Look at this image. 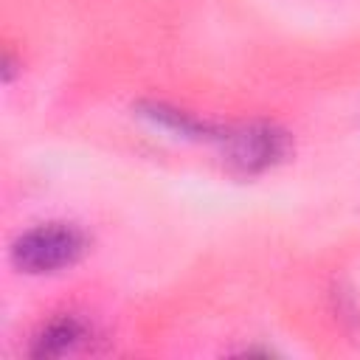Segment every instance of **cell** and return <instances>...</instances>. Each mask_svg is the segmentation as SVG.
<instances>
[{
	"mask_svg": "<svg viewBox=\"0 0 360 360\" xmlns=\"http://www.w3.org/2000/svg\"><path fill=\"white\" fill-rule=\"evenodd\" d=\"M219 143H222L225 163L233 172L248 174V177L278 166L281 160H287V155L292 149L287 129H281L278 124H270V121H250V124L225 129Z\"/></svg>",
	"mask_w": 360,
	"mask_h": 360,
	"instance_id": "obj_2",
	"label": "cell"
},
{
	"mask_svg": "<svg viewBox=\"0 0 360 360\" xmlns=\"http://www.w3.org/2000/svg\"><path fill=\"white\" fill-rule=\"evenodd\" d=\"M135 110H138L141 118H146L149 124H155V127H160V129H166L177 138L219 141L222 132H225V129H217V127H211V124H205V121H200V118H194V115H188L177 107L163 104V101H141Z\"/></svg>",
	"mask_w": 360,
	"mask_h": 360,
	"instance_id": "obj_3",
	"label": "cell"
},
{
	"mask_svg": "<svg viewBox=\"0 0 360 360\" xmlns=\"http://www.w3.org/2000/svg\"><path fill=\"white\" fill-rule=\"evenodd\" d=\"M84 340V326L79 318L73 315H62V318H53L37 338H34V346H31V357H62L68 352H73L79 343Z\"/></svg>",
	"mask_w": 360,
	"mask_h": 360,
	"instance_id": "obj_4",
	"label": "cell"
},
{
	"mask_svg": "<svg viewBox=\"0 0 360 360\" xmlns=\"http://www.w3.org/2000/svg\"><path fill=\"white\" fill-rule=\"evenodd\" d=\"M84 250H87V239L79 228L65 222H48L25 231L11 245V262L17 270L39 276L76 264L84 256Z\"/></svg>",
	"mask_w": 360,
	"mask_h": 360,
	"instance_id": "obj_1",
	"label": "cell"
}]
</instances>
